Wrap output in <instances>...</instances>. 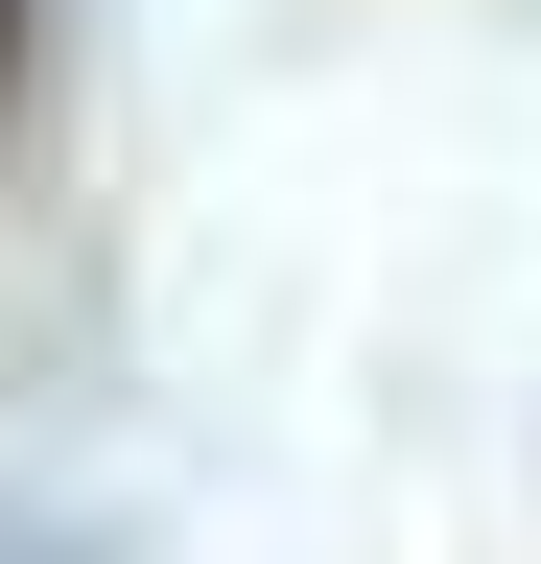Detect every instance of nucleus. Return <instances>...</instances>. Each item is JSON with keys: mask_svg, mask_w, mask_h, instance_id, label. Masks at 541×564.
<instances>
[{"mask_svg": "<svg viewBox=\"0 0 541 564\" xmlns=\"http://www.w3.org/2000/svg\"><path fill=\"white\" fill-rule=\"evenodd\" d=\"M0 70H24V0H0Z\"/></svg>", "mask_w": 541, "mask_h": 564, "instance_id": "obj_1", "label": "nucleus"}]
</instances>
